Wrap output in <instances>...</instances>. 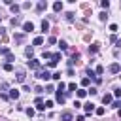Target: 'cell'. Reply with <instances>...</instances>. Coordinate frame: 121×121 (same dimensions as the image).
<instances>
[{
	"label": "cell",
	"instance_id": "6da1fadb",
	"mask_svg": "<svg viewBox=\"0 0 121 121\" xmlns=\"http://www.w3.org/2000/svg\"><path fill=\"white\" fill-rule=\"evenodd\" d=\"M36 78H38V79H45V81H47V79L51 78V74H49L47 70H40V72L36 74Z\"/></svg>",
	"mask_w": 121,
	"mask_h": 121
},
{
	"label": "cell",
	"instance_id": "7a4b0ae2",
	"mask_svg": "<svg viewBox=\"0 0 121 121\" xmlns=\"http://www.w3.org/2000/svg\"><path fill=\"white\" fill-rule=\"evenodd\" d=\"M59 60H60V53H55V55L51 57V60H49V66H55Z\"/></svg>",
	"mask_w": 121,
	"mask_h": 121
},
{
	"label": "cell",
	"instance_id": "3957f363",
	"mask_svg": "<svg viewBox=\"0 0 121 121\" xmlns=\"http://www.w3.org/2000/svg\"><path fill=\"white\" fill-rule=\"evenodd\" d=\"M110 72H112V74H119V72H121V66H119L117 62H113V64H110Z\"/></svg>",
	"mask_w": 121,
	"mask_h": 121
},
{
	"label": "cell",
	"instance_id": "277c9868",
	"mask_svg": "<svg viewBox=\"0 0 121 121\" xmlns=\"http://www.w3.org/2000/svg\"><path fill=\"white\" fill-rule=\"evenodd\" d=\"M23 30H25V32H30V30H34V25H32L30 21H26V23H23Z\"/></svg>",
	"mask_w": 121,
	"mask_h": 121
},
{
	"label": "cell",
	"instance_id": "5b68a950",
	"mask_svg": "<svg viewBox=\"0 0 121 121\" xmlns=\"http://www.w3.org/2000/svg\"><path fill=\"white\" fill-rule=\"evenodd\" d=\"M112 100H113V95H110V93H106V95L102 96V102H104V104H110Z\"/></svg>",
	"mask_w": 121,
	"mask_h": 121
},
{
	"label": "cell",
	"instance_id": "8992f818",
	"mask_svg": "<svg viewBox=\"0 0 121 121\" xmlns=\"http://www.w3.org/2000/svg\"><path fill=\"white\" fill-rule=\"evenodd\" d=\"M83 108H85V113H93V112H95V104H93V102H89V104H85Z\"/></svg>",
	"mask_w": 121,
	"mask_h": 121
},
{
	"label": "cell",
	"instance_id": "52a82bcc",
	"mask_svg": "<svg viewBox=\"0 0 121 121\" xmlns=\"http://www.w3.org/2000/svg\"><path fill=\"white\" fill-rule=\"evenodd\" d=\"M60 119H62V121H72V113H70V112H62V113H60Z\"/></svg>",
	"mask_w": 121,
	"mask_h": 121
},
{
	"label": "cell",
	"instance_id": "ba28073f",
	"mask_svg": "<svg viewBox=\"0 0 121 121\" xmlns=\"http://www.w3.org/2000/svg\"><path fill=\"white\" fill-rule=\"evenodd\" d=\"M17 81H25V70H17Z\"/></svg>",
	"mask_w": 121,
	"mask_h": 121
},
{
	"label": "cell",
	"instance_id": "9c48e42d",
	"mask_svg": "<svg viewBox=\"0 0 121 121\" xmlns=\"http://www.w3.org/2000/svg\"><path fill=\"white\" fill-rule=\"evenodd\" d=\"M42 43H43V38H42V36H36L34 42H32V45H42Z\"/></svg>",
	"mask_w": 121,
	"mask_h": 121
},
{
	"label": "cell",
	"instance_id": "30bf717a",
	"mask_svg": "<svg viewBox=\"0 0 121 121\" xmlns=\"http://www.w3.org/2000/svg\"><path fill=\"white\" fill-rule=\"evenodd\" d=\"M28 66H30V68H40V62H38L36 59H32V60H28Z\"/></svg>",
	"mask_w": 121,
	"mask_h": 121
},
{
	"label": "cell",
	"instance_id": "8fae6325",
	"mask_svg": "<svg viewBox=\"0 0 121 121\" xmlns=\"http://www.w3.org/2000/svg\"><path fill=\"white\" fill-rule=\"evenodd\" d=\"M57 102L64 104V95H62V91H57Z\"/></svg>",
	"mask_w": 121,
	"mask_h": 121
},
{
	"label": "cell",
	"instance_id": "7c38bea8",
	"mask_svg": "<svg viewBox=\"0 0 121 121\" xmlns=\"http://www.w3.org/2000/svg\"><path fill=\"white\" fill-rule=\"evenodd\" d=\"M9 96L11 98H19V91L17 89H9Z\"/></svg>",
	"mask_w": 121,
	"mask_h": 121
},
{
	"label": "cell",
	"instance_id": "4fadbf2b",
	"mask_svg": "<svg viewBox=\"0 0 121 121\" xmlns=\"http://www.w3.org/2000/svg\"><path fill=\"white\" fill-rule=\"evenodd\" d=\"M36 106H38V110H45V104L42 102V98H36Z\"/></svg>",
	"mask_w": 121,
	"mask_h": 121
},
{
	"label": "cell",
	"instance_id": "5bb4252c",
	"mask_svg": "<svg viewBox=\"0 0 121 121\" xmlns=\"http://www.w3.org/2000/svg\"><path fill=\"white\" fill-rule=\"evenodd\" d=\"M36 8H38V11H43V9L47 8V4H45V2H38V6H36Z\"/></svg>",
	"mask_w": 121,
	"mask_h": 121
},
{
	"label": "cell",
	"instance_id": "9a60e30c",
	"mask_svg": "<svg viewBox=\"0 0 121 121\" xmlns=\"http://www.w3.org/2000/svg\"><path fill=\"white\" fill-rule=\"evenodd\" d=\"M53 9H55V11H60V9H62V2H55V4H53Z\"/></svg>",
	"mask_w": 121,
	"mask_h": 121
},
{
	"label": "cell",
	"instance_id": "2e32d148",
	"mask_svg": "<svg viewBox=\"0 0 121 121\" xmlns=\"http://www.w3.org/2000/svg\"><path fill=\"white\" fill-rule=\"evenodd\" d=\"M98 51V43H93L91 47H89V53H96Z\"/></svg>",
	"mask_w": 121,
	"mask_h": 121
},
{
	"label": "cell",
	"instance_id": "e0dca14e",
	"mask_svg": "<svg viewBox=\"0 0 121 121\" xmlns=\"http://www.w3.org/2000/svg\"><path fill=\"white\" fill-rule=\"evenodd\" d=\"M85 95H87V91H85V89H78V98H83Z\"/></svg>",
	"mask_w": 121,
	"mask_h": 121
},
{
	"label": "cell",
	"instance_id": "ac0fdd59",
	"mask_svg": "<svg viewBox=\"0 0 121 121\" xmlns=\"http://www.w3.org/2000/svg\"><path fill=\"white\" fill-rule=\"evenodd\" d=\"M42 30H43V32L49 30V23H47V21H42Z\"/></svg>",
	"mask_w": 121,
	"mask_h": 121
},
{
	"label": "cell",
	"instance_id": "d6986e66",
	"mask_svg": "<svg viewBox=\"0 0 121 121\" xmlns=\"http://www.w3.org/2000/svg\"><path fill=\"white\" fill-rule=\"evenodd\" d=\"M4 70H8V72H11V70H13V64H9V62H6V64H4Z\"/></svg>",
	"mask_w": 121,
	"mask_h": 121
},
{
	"label": "cell",
	"instance_id": "ffe728a7",
	"mask_svg": "<svg viewBox=\"0 0 121 121\" xmlns=\"http://www.w3.org/2000/svg\"><path fill=\"white\" fill-rule=\"evenodd\" d=\"M11 11L17 13V11H19V6H17V4H11Z\"/></svg>",
	"mask_w": 121,
	"mask_h": 121
},
{
	"label": "cell",
	"instance_id": "44dd1931",
	"mask_svg": "<svg viewBox=\"0 0 121 121\" xmlns=\"http://www.w3.org/2000/svg\"><path fill=\"white\" fill-rule=\"evenodd\" d=\"M59 47H60V49H66L68 45H66V42H62V40H60V42H59Z\"/></svg>",
	"mask_w": 121,
	"mask_h": 121
},
{
	"label": "cell",
	"instance_id": "7402d4cb",
	"mask_svg": "<svg viewBox=\"0 0 121 121\" xmlns=\"http://www.w3.org/2000/svg\"><path fill=\"white\" fill-rule=\"evenodd\" d=\"M102 72H104L102 66H96V68H95V74H102Z\"/></svg>",
	"mask_w": 121,
	"mask_h": 121
},
{
	"label": "cell",
	"instance_id": "603a6c76",
	"mask_svg": "<svg viewBox=\"0 0 121 121\" xmlns=\"http://www.w3.org/2000/svg\"><path fill=\"white\" fill-rule=\"evenodd\" d=\"M51 78H53V79H60V72H55V74H51Z\"/></svg>",
	"mask_w": 121,
	"mask_h": 121
},
{
	"label": "cell",
	"instance_id": "cb8c5ba5",
	"mask_svg": "<svg viewBox=\"0 0 121 121\" xmlns=\"http://www.w3.org/2000/svg\"><path fill=\"white\" fill-rule=\"evenodd\" d=\"M89 81H91V79H89V78H83V79H81V85H83V87H85V85H89Z\"/></svg>",
	"mask_w": 121,
	"mask_h": 121
},
{
	"label": "cell",
	"instance_id": "d4e9b609",
	"mask_svg": "<svg viewBox=\"0 0 121 121\" xmlns=\"http://www.w3.org/2000/svg\"><path fill=\"white\" fill-rule=\"evenodd\" d=\"M45 104V108H53V100H47V102H43Z\"/></svg>",
	"mask_w": 121,
	"mask_h": 121
},
{
	"label": "cell",
	"instance_id": "484cf974",
	"mask_svg": "<svg viewBox=\"0 0 121 121\" xmlns=\"http://www.w3.org/2000/svg\"><path fill=\"white\" fill-rule=\"evenodd\" d=\"M110 30L112 32H117V25H110Z\"/></svg>",
	"mask_w": 121,
	"mask_h": 121
},
{
	"label": "cell",
	"instance_id": "4316f807",
	"mask_svg": "<svg viewBox=\"0 0 121 121\" xmlns=\"http://www.w3.org/2000/svg\"><path fill=\"white\" fill-rule=\"evenodd\" d=\"M23 40V34H15V42H21Z\"/></svg>",
	"mask_w": 121,
	"mask_h": 121
},
{
	"label": "cell",
	"instance_id": "83f0119b",
	"mask_svg": "<svg viewBox=\"0 0 121 121\" xmlns=\"http://www.w3.org/2000/svg\"><path fill=\"white\" fill-rule=\"evenodd\" d=\"M51 57H53V55H51L49 51H45V53H43V59H51Z\"/></svg>",
	"mask_w": 121,
	"mask_h": 121
},
{
	"label": "cell",
	"instance_id": "f1b7e54d",
	"mask_svg": "<svg viewBox=\"0 0 121 121\" xmlns=\"http://www.w3.org/2000/svg\"><path fill=\"white\" fill-rule=\"evenodd\" d=\"M68 89L70 91H76V83H68Z\"/></svg>",
	"mask_w": 121,
	"mask_h": 121
},
{
	"label": "cell",
	"instance_id": "f546056e",
	"mask_svg": "<svg viewBox=\"0 0 121 121\" xmlns=\"http://www.w3.org/2000/svg\"><path fill=\"white\" fill-rule=\"evenodd\" d=\"M95 112H96V113H98V115H102V113H104V108H96V110H95Z\"/></svg>",
	"mask_w": 121,
	"mask_h": 121
},
{
	"label": "cell",
	"instance_id": "4dcf8cb0",
	"mask_svg": "<svg viewBox=\"0 0 121 121\" xmlns=\"http://www.w3.org/2000/svg\"><path fill=\"white\" fill-rule=\"evenodd\" d=\"M0 19H2V15H0Z\"/></svg>",
	"mask_w": 121,
	"mask_h": 121
},
{
	"label": "cell",
	"instance_id": "1f68e13d",
	"mask_svg": "<svg viewBox=\"0 0 121 121\" xmlns=\"http://www.w3.org/2000/svg\"><path fill=\"white\" fill-rule=\"evenodd\" d=\"M119 91H121V89H119Z\"/></svg>",
	"mask_w": 121,
	"mask_h": 121
}]
</instances>
